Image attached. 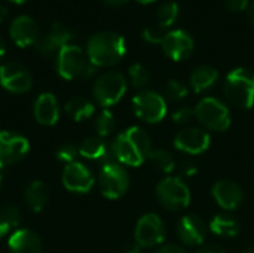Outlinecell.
<instances>
[{
  "instance_id": "cell-3",
  "label": "cell",
  "mask_w": 254,
  "mask_h": 253,
  "mask_svg": "<svg viewBox=\"0 0 254 253\" xmlns=\"http://www.w3.org/2000/svg\"><path fill=\"white\" fill-rule=\"evenodd\" d=\"M226 100L240 109H250L254 104V72L246 67L231 70L223 85Z\"/></svg>"
},
{
  "instance_id": "cell-35",
  "label": "cell",
  "mask_w": 254,
  "mask_h": 253,
  "mask_svg": "<svg viewBox=\"0 0 254 253\" xmlns=\"http://www.w3.org/2000/svg\"><path fill=\"white\" fill-rule=\"evenodd\" d=\"M193 118H195V109H192V107H189V106L179 107V109L173 113V121H174L176 124H180V125L189 124Z\"/></svg>"
},
{
  "instance_id": "cell-1",
  "label": "cell",
  "mask_w": 254,
  "mask_h": 253,
  "mask_svg": "<svg viewBox=\"0 0 254 253\" xmlns=\"http://www.w3.org/2000/svg\"><path fill=\"white\" fill-rule=\"evenodd\" d=\"M152 152V142L149 134L140 127H129L118 134L112 145L113 158L125 166H141Z\"/></svg>"
},
{
  "instance_id": "cell-23",
  "label": "cell",
  "mask_w": 254,
  "mask_h": 253,
  "mask_svg": "<svg viewBox=\"0 0 254 253\" xmlns=\"http://www.w3.org/2000/svg\"><path fill=\"white\" fill-rule=\"evenodd\" d=\"M79 154L86 160H100V161H106L107 158L113 157L112 151H109L107 145L100 136L86 137L79 148Z\"/></svg>"
},
{
  "instance_id": "cell-16",
  "label": "cell",
  "mask_w": 254,
  "mask_h": 253,
  "mask_svg": "<svg viewBox=\"0 0 254 253\" xmlns=\"http://www.w3.org/2000/svg\"><path fill=\"white\" fill-rule=\"evenodd\" d=\"M9 33H10V39L21 48L36 45L39 42V36H40L37 22L28 15L16 16L10 24Z\"/></svg>"
},
{
  "instance_id": "cell-34",
  "label": "cell",
  "mask_w": 254,
  "mask_h": 253,
  "mask_svg": "<svg viewBox=\"0 0 254 253\" xmlns=\"http://www.w3.org/2000/svg\"><path fill=\"white\" fill-rule=\"evenodd\" d=\"M165 34H167V30L161 28L159 25L147 27V28L143 30V39L146 42H149V43H153V45H156V43L161 45V42H162V39H164Z\"/></svg>"
},
{
  "instance_id": "cell-13",
  "label": "cell",
  "mask_w": 254,
  "mask_h": 253,
  "mask_svg": "<svg viewBox=\"0 0 254 253\" xmlns=\"http://www.w3.org/2000/svg\"><path fill=\"white\" fill-rule=\"evenodd\" d=\"M161 46L168 58L174 61H182L192 55L195 49V42H193V37L188 31L171 30V31H167V34L164 36Z\"/></svg>"
},
{
  "instance_id": "cell-38",
  "label": "cell",
  "mask_w": 254,
  "mask_h": 253,
  "mask_svg": "<svg viewBox=\"0 0 254 253\" xmlns=\"http://www.w3.org/2000/svg\"><path fill=\"white\" fill-rule=\"evenodd\" d=\"M155 253H186L180 246L177 245H167V246H162L161 249H158Z\"/></svg>"
},
{
  "instance_id": "cell-30",
  "label": "cell",
  "mask_w": 254,
  "mask_h": 253,
  "mask_svg": "<svg viewBox=\"0 0 254 253\" xmlns=\"http://www.w3.org/2000/svg\"><path fill=\"white\" fill-rule=\"evenodd\" d=\"M188 95V86L177 81V79H170L164 85V98L170 101H180Z\"/></svg>"
},
{
  "instance_id": "cell-41",
  "label": "cell",
  "mask_w": 254,
  "mask_h": 253,
  "mask_svg": "<svg viewBox=\"0 0 254 253\" xmlns=\"http://www.w3.org/2000/svg\"><path fill=\"white\" fill-rule=\"evenodd\" d=\"M128 0H104V3L109 6V7H121L127 3Z\"/></svg>"
},
{
  "instance_id": "cell-4",
  "label": "cell",
  "mask_w": 254,
  "mask_h": 253,
  "mask_svg": "<svg viewBox=\"0 0 254 253\" xmlns=\"http://www.w3.org/2000/svg\"><path fill=\"white\" fill-rule=\"evenodd\" d=\"M101 194L110 200L121 198L129 188V176L128 171L118 163L113 157L103 161L100 177H98Z\"/></svg>"
},
{
  "instance_id": "cell-8",
  "label": "cell",
  "mask_w": 254,
  "mask_h": 253,
  "mask_svg": "<svg viewBox=\"0 0 254 253\" xmlns=\"http://www.w3.org/2000/svg\"><path fill=\"white\" fill-rule=\"evenodd\" d=\"M134 113L144 122L156 124L167 116V101L156 91H141L132 98Z\"/></svg>"
},
{
  "instance_id": "cell-22",
  "label": "cell",
  "mask_w": 254,
  "mask_h": 253,
  "mask_svg": "<svg viewBox=\"0 0 254 253\" xmlns=\"http://www.w3.org/2000/svg\"><path fill=\"white\" fill-rule=\"evenodd\" d=\"M219 79V72L213 67V66H198L196 69H193V72L190 73V86L196 94H201L210 88H213V85L217 82Z\"/></svg>"
},
{
  "instance_id": "cell-15",
  "label": "cell",
  "mask_w": 254,
  "mask_h": 253,
  "mask_svg": "<svg viewBox=\"0 0 254 253\" xmlns=\"http://www.w3.org/2000/svg\"><path fill=\"white\" fill-rule=\"evenodd\" d=\"M63 183L65 189L71 192L86 194L94 186V176L86 166L74 161L71 164H67V167L64 169Z\"/></svg>"
},
{
  "instance_id": "cell-2",
  "label": "cell",
  "mask_w": 254,
  "mask_h": 253,
  "mask_svg": "<svg viewBox=\"0 0 254 253\" xmlns=\"http://www.w3.org/2000/svg\"><path fill=\"white\" fill-rule=\"evenodd\" d=\"M127 52L125 39L115 31H98L86 45V55L94 67H107L119 63Z\"/></svg>"
},
{
  "instance_id": "cell-49",
  "label": "cell",
  "mask_w": 254,
  "mask_h": 253,
  "mask_svg": "<svg viewBox=\"0 0 254 253\" xmlns=\"http://www.w3.org/2000/svg\"><path fill=\"white\" fill-rule=\"evenodd\" d=\"M0 189H1V174H0Z\"/></svg>"
},
{
  "instance_id": "cell-48",
  "label": "cell",
  "mask_w": 254,
  "mask_h": 253,
  "mask_svg": "<svg viewBox=\"0 0 254 253\" xmlns=\"http://www.w3.org/2000/svg\"><path fill=\"white\" fill-rule=\"evenodd\" d=\"M244 253H254V248H252V249H249V251H246Z\"/></svg>"
},
{
  "instance_id": "cell-14",
  "label": "cell",
  "mask_w": 254,
  "mask_h": 253,
  "mask_svg": "<svg viewBox=\"0 0 254 253\" xmlns=\"http://www.w3.org/2000/svg\"><path fill=\"white\" fill-rule=\"evenodd\" d=\"M211 137L207 131L195 127L180 130L174 137V146L177 151L188 155H199L210 148Z\"/></svg>"
},
{
  "instance_id": "cell-28",
  "label": "cell",
  "mask_w": 254,
  "mask_h": 253,
  "mask_svg": "<svg viewBox=\"0 0 254 253\" xmlns=\"http://www.w3.org/2000/svg\"><path fill=\"white\" fill-rule=\"evenodd\" d=\"M179 13H180V9H179V4L176 1L162 3L156 10V19H158L156 25L167 30L168 27H171L176 22V19L179 18Z\"/></svg>"
},
{
  "instance_id": "cell-33",
  "label": "cell",
  "mask_w": 254,
  "mask_h": 253,
  "mask_svg": "<svg viewBox=\"0 0 254 253\" xmlns=\"http://www.w3.org/2000/svg\"><path fill=\"white\" fill-rule=\"evenodd\" d=\"M79 154V149L73 145V143H64L63 146L58 148L57 151V158L63 163H67V164H71L74 163L76 157Z\"/></svg>"
},
{
  "instance_id": "cell-36",
  "label": "cell",
  "mask_w": 254,
  "mask_h": 253,
  "mask_svg": "<svg viewBox=\"0 0 254 253\" xmlns=\"http://www.w3.org/2000/svg\"><path fill=\"white\" fill-rule=\"evenodd\" d=\"M176 169H179V173L182 176H186V177H190L196 173V164L193 161H189V160H183L180 163H177Z\"/></svg>"
},
{
  "instance_id": "cell-37",
  "label": "cell",
  "mask_w": 254,
  "mask_h": 253,
  "mask_svg": "<svg viewBox=\"0 0 254 253\" xmlns=\"http://www.w3.org/2000/svg\"><path fill=\"white\" fill-rule=\"evenodd\" d=\"M250 6L249 0H225V7L229 12H243Z\"/></svg>"
},
{
  "instance_id": "cell-9",
  "label": "cell",
  "mask_w": 254,
  "mask_h": 253,
  "mask_svg": "<svg viewBox=\"0 0 254 253\" xmlns=\"http://www.w3.org/2000/svg\"><path fill=\"white\" fill-rule=\"evenodd\" d=\"M89 64L86 60V54L77 45L68 43L63 46L57 57V70L64 79H74L77 76L86 75Z\"/></svg>"
},
{
  "instance_id": "cell-7",
  "label": "cell",
  "mask_w": 254,
  "mask_h": 253,
  "mask_svg": "<svg viewBox=\"0 0 254 253\" xmlns=\"http://www.w3.org/2000/svg\"><path fill=\"white\" fill-rule=\"evenodd\" d=\"M156 197L159 203L173 212L183 210L190 203V191L180 177H165L156 185Z\"/></svg>"
},
{
  "instance_id": "cell-19",
  "label": "cell",
  "mask_w": 254,
  "mask_h": 253,
  "mask_svg": "<svg viewBox=\"0 0 254 253\" xmlns=\"http://www.w3.org/2000/svg\"><path fill=\"white\" fill-rule=\"evenodd\" d=\"M71 39H73V33L64 24L54 22L49 33L43 36L42 39H39V42L36 43V48L42 55L49 57L54 52H60V49L68 45Z\"/></svg>"
},
{
  "instance_id": "cell-21",
  "label": "cell",
  "mask_w": 254,
  "mask_h": 253,
  "mask_svg": "<svg viewBox=\"0 0 254 253\" xmlns=\"http://www.w3.org/2000/svg\"><path fill=\"white\" fill-rule=\"evenodd\" d=\"M9 251L10 253H40L42 242L39 236L30 230H16L9 237Z\"/></svg>"
},
{
  "instance_id": "cell-29",
  "label": "cell",
  "mask_w": 254,
  "mask_h": 253,
  "mask_svg": "<svg viewBox=\"0 0 254 253\" xmlns=\"http://www.w3.org/2000/svg\"><path fill=\"white\" fill-rule=\"evenodd\" d=\"M131 85L137 89H143L149 85L150 82V72L140 63H135L129 67L128 70Z\"/></svg>"
},
{
  "instance_id": "cell-40",
  "label": "cell",
  "mask_w": 254,
  "mask_h": 253,
  "mask_svg": "<svg viewBox=\"0 0 254 253\" xmlns=\"http://www.w3.org/2000/svg\"><path fill=\"white\" fill-rule=\"evenodd\" d=\"M9 230H10V227H9V224L0 216V239H3L7 233H9Z\"/></svg>"
},
{
  "instance_id": "cell-25",
  "label": "cell",
  "mask_w": 254,
  "mask_h": 253,
  "mask_svg": "<svg viewBox=\"0 0 254 253\" xmlns=\"http://www.w3.org/2000/svg\"><path fill=\"white\" fill-rule=\"evenodd\" d=\"M210 230L219 237H235L240 233V222L231 215H216L210 221Z\"/></svg>"
},
{
  "instance_id": "cell-32",
  "label": "cell",
  "mask_w": 254,
  "mask_h": 253,
  "mask_svg": "<svg viewBox=\"0 0 254 253\" xmlns=\"http://www.w3.org/2000/svg\"><path fill=\"white\" fill-rule=\"evenodd\" d=\"M0 216L9 224L10 228H15L21 222V212L16 206L13 204H6L4 207L0 209Z\"/></svg>"
},
{
  "instance_id": "cell-42",
  "label": "cell",
  "mask_w": 254,
  "mask_h": 253,
  "mask_svg": "<svg viewBox=\"0 0 254 253\" xmlns=\"http://www.w3.org/2000/svg\"><path fill=\"white\" fill-rule=\"evenodd\" d=\"M6 15H7V9H6V6H3L0 3V22L6 18Z\"/></svg>"
},
{
  "instance_id": "cell-39",
  "label": "cell",
  "mask_w": 254,
  "mask_h": 253,
  "mask_svg": "<svg viewBox=\"0 0 254 253\" xmlns=\"http://www.w3.org/2000/svg\"><path fill=\"white\" fill-rule=\"evenodd\" d=\"M198 253H226L225 252V249L222 248V246H219V245H207V246H204L201 251Z\"/></svg>"
},
{
  "instance_id": "cell-24",
  "label": "cell",
  "mask_w": 254,
  "mask_h": 253,
  "mask_svg": "<svg viewBox=\"0 0 254 253\" xmlns=\"http://www.w3.org/2000/svg\"><path fill=\"white\" fill-rule=\"evenodd\" d=\"M25 204L33 212H42L48 201H49V189L42 180H36L30 183V186L25 189Z\"/></svg>"
},
{
  "instance_id": "cell-43",
  "label": "cell",
  "mask_w": 254,
  "mask_h": 253,
  "mask_svg": "<svg viewBox=\"0 0 254 253\" xmlns=\"http://www.w3.org/2000/svg\"><path fill=\"white\" fill-rule=\"evenodd\" d=\"M140 249H141V248L135 243V245H132V246H131V248H129V249H128L125 253H140Z\"/></svg>"
},
{
  "instance_id": "cell-44",
  "label": "cell",
  "mask_w": 254,
  "mask_h": 253,
  "mask_svg": "<svg viewBox=\"0 0 254 253\" xmlns=\"http://www.w3.org/2000/svg\"><path fill=\"white\" fill-rule=\"evenodd\" d=\"M249 16H250V21L253 22L254 25V1L250 3V6H249Z\"/></svg>"
},
{
  "instance_id": "cell-10",
  "label": "cell",
  "mask_w": 254,
  "mask_h": 253,
  "mask_svg": "<svg viewBox=\"0 0 254 253\" xmlns=\"http://www.w3.org/2000/svg\"><path fill=\"white\" fill-rule=\"evenodd\" d=\"M165 225L162 219L155 213H147L141 216L135 225V243L140 248H155L165 240Z\"/></svg>"
},
{
  "instance_id": "cell-26",
  "label": "cell",
  "mask_w": 254,
  "mask_h": 253,
  "mask_svg": "<svg viewBox=\"0 0 254 253\" xmlns=\"http://www.w3.org/2000/svg\"><path fill=\"white\" fill-rule=\"evenodd\" d=\"M64 109H65V113L68 116H71L76 122H80V121L91 118L94 110H95L94 104L83 97H73L71 100H68L65 103Z\"/></svg>"
},
{
  "instance_id": "cell-11",
  "label": "cell",
  "mask_w": 254,
  "mask_h": 253,
  "mask_svg": "<svg viewBox=\"0 0 254 253\" xmlns=\"http://www.w3.org/2000/svg\"><path fill=\"white\" fill-rule=\"evenodd\" d=\"M0 84L4 89L21 94L31 88L33 78L25 66L18 61H7L0 66Z\"/></svg>"
},
{
  "instance_id": "cell-12",
  "label": "cell",
  "mask_w": 254,
  "mask_h": 253,
  "mask_svg": "<svg viewBox=\"0 0 254 253\" xmlns=\"http://www.w3.org/2000/svg\"><path fill=\"white\" fill-rule=\"evenodd\" d=\"M28 151L30 143L25 137L10 131H0V169L18 163L28 154Z\"/></svg>"
},
{
  "instance_id": "cell-46",
  "label": "cell",
  "mask_w": 254,
  "mask_h": 253,
  "mask_svg": "<svg viewBox=\"0 0 254 253\" xmlns=\"http://www.w3.org/2000/svg\"><path fill=\"white\" fill-rule=\"evenodd\" d=\"M137 1H140V3H152L155 0H137Z\"/></svg>"
},
{
  "instance_id": "cell-18",
  "label": "cell",
  "mask_w": 254,
  "mask_h": 253,
  "mask_svg": "<svg viewBox=\"0 0 254 253\" xmlns=\"http://www.w3.org/2000/svg\"><path fill=\"white\" fill-rule=\"evenodd\" d=\"M177 236L186 246H201L207 236V227L201 218L186 215L179 221Z\"/></svg>"
},
{
  "instance_id": "cell-47",
  "label": "cell",
  "mask_w": 254,
  "mask_h": 253,
  "mask_svg": "<svg viewBox=\"0 0 254 253\" xmlns=\"http://www.w3.org/2000/svg\"><path fill=\"white\" fill-rule=\"evenodd\" d=\"M10 1H13V3H24V1H27V0H10Z\"/></svg>"
},
{
  "instance_id": "cell-6",
  "label": "cell",
  "mask_w": 254,
  "mask_h": 253,
  "mask_svg": "<svg viewBox=\"0 0 254 253\" xmlns=\"http://www.w3.org/2000/svg\"><path fill=\"white\" fill-rule=\"evenodd\" d=\"M127 91V79L119 72H106L94 84L92 94L95 101L103 107L116 104Z\"/></svg>"
},
{
  "instance_id": "cell-45",
  "label": "cell",
  "mask_w": 254,
  "mask_h": 253,
  "mask_svg": "<svg viewBox=\"0 0 254 253\" xmlns=\"http://www.w3.org/2000/svg\"><path fill=\"white\" fill-rule=\"evenodd\" d=\"M4 52H6V45H4V40L0 37V58L4 55Z\"/></svg>"
},
{
  "instance_id": "cell-5",
  "label": "cell",
  "mask_w": 254,
  "mask_h": 253,
  "mask_svg": "<svg viewBox=\"0 0 254 253\" xmlns=\"http://www.w3.org/2000/svg\"><path fill=\"white\" fill-rule=\"evenodd\" d=\"M195 118L202 127L211 131H225L231 125L228 106L216 97H205L199 100L195 106Z\"/></svg>"
},
{
  "instance_id": "cell-20",
  "label": "cell",
  "mask_w": 254,
  "mask_h": 253,
  "mask_svg": "<svg viewBox=\"0 0 254 253\" xmlns=\"http://www.w3.org/2000/svg\"><path fill=\"white\" fill-rule=\"evenodd\" d=\"M36 121L42 125H54L60 118V106L57 97L51 92H43L34 103Z\"/></svg>"
},
{
  "instance_id": "cell-17",
  "label": "cell",
  "mask_w": 254,
  "mask_h": 253,
  "mask_svg": "<svg viewBox=\"0 0 254 253\" xmlns=\"http://www.w3.org/2000/svg\"><path fill=\"white\" fill-rule=\"evenodd\" d=\"M211 195L214 201L223 209V210H235L241 206L244 200L243 189L238 183L232 180H220L213 185Z\"/></svg>"
},
{
  "instance_id": "cell-31",
  "label": "cell",
  "mask_w": 254,
  "mask_h": 253,
  "mask_svg": "<svg viewBox=\"0 0 254 253\" xmlns=\"http://www.w3.org/2000/svg\"><path fill=\"white\" fill-rule=\"evenodd\" d=\"M115 125H116L115 116H113V113H112L110 110H107V109H104V110L98 115V118H97V121H95V130H97V133H98L100 137L109 136V134L115 130Z\"/></svg>"
},
{
  "instance_id": "cell-27",
  "label": "cell",
  "mask_w": 254,
  "mask_h": 253,
  "mask_svg": "<svg viewBox=\"0 0 254 253\" xmlns=\"http://www.w3.org/2000/svg\"><path fill=\"white\" fill-rule=\"evenodd\" d=\"M147 160L156 170H159L161 173H165V174H170L171 171H174L176 166H177L173 154L165 149H152Z\"/></svg>"
}]
</instances>
